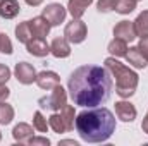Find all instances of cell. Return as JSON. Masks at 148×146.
<instances>
[{"label": "cell", "instance_id": "8992f818", "mask_svg": "<svg viewBox=\"0 0 148 146\" xmlns=\"http://www.w3.org/2000/svg\"><path fill=\"white\" fill-rule=\"evenodd\" d=\"M41 16L50 23V26H59L60 23H64V21H66L67 9H66V7H62L60 3H48V5L43 9Z\"/></svg>", "mask_w": 148, "mask_h": 146}, {"label": "cell", "instance_id": "f546056e", "mask_svg": "<svg viewBox=\"0 0 148 146\" xmlns=\"http://www.w3.org/2000/svg\"><path fill=\"white\" fill-rule=\"evenodd\" d=\"M138 48H140V52L147 57V60H148V35H147V36H141V38H140Z\"/></svg>", "mask_w": 148, "mask_h": 146}, {"label": "cell", "instance_id": "4fadbf2b", "mask_svg": "<svg viewBox=\"0 0 148 146\" xmlns=\"http://www.w3.org/2000/svg\"><path fill=\"white\" fill-rule=\"evenodd\" d=\"M26 50L35 57H47L50 53V45L45 41V38H31L26 43Z\"/></svg>", "mask_w": 148, "mask_h": 146}, {"label": "cell", "instance_id": "e0dca14e", "mask_svg": "<svg viewBox=\"0 0 148 146\" xmlns=\"http://www.w3.org/2000/svg\"><path fill=\"white\" fill-rule=\"evenodd\" d=\"M91 3H93V0H69L67 2V12L73 16V19H81Z\"/></svg>", "mask_w": 148, "mask_h": 146}, {"label": "cell", "instance_id": "7a4b0ae2", "mask_svg": "<svg viewBox=\"0 0 148 146\" xmlns=\"http://www.w3.org/2000/svg\"><path fill=\"white\" fill-rule=\"evenodd\" d=\"M79 138L86 143H103L115 132V117L105 107H93L76 115L74 124Z\"/></svg>", "mask_w": 148, "mask_h": 146}, {"label": "cell", "instance_id": "7402d4cb", "mask_svg": "<svg viewBox=\"0 0 148 146\" xmlns=\"http://www.w3.org/2000/svg\"><path fill=\"white\" fill-rule=\"evenodd\" d=\"M48 126H50V127L53 129V132H57V134H64V132H67L66 124H64V120H62V117H60L59 112H53V113L48 117Z\"/></svg>", "mask_w": 148, "mask_h": 146}, {"label": "cell", "instance_id": "277c9868", "mask_svg": "<svg viewBox=\"0 0 148 146\" xmlns=\"http://www.w3.org/2000/svg\"><path fill=\"white\" fill-rule=\"evenodd\" d=\"M40 108L43 110H52V112H59L64 105H67V93L66 89L59 84L52 89V93L48 96H41L38 100Z\"/></svg>", "mask_w": 148, "mask_h": 146}, {"label": "cell", "instance_id": "ac0fdd59", "mask_svg": "<svg viewBox=\"0 0 148 146\" xmlns=\"http://www.w3.org/2000/svg\"><path fill=\"white\" fill-rule=\"evenodd\" d=\"M107 50H109V53L112 57H126V53H127V41H124L121 38H114L109 43Z\"/></svg>", "mask_w": 148, "mask_h": 146}, {"label": "cell", "instance_id": "5bb4252c", "mask_svg": "<svg viewBox=\"0 0 148 146\" xmlns=\"http://www.w3.org/2000/svg\"><path fill=\"white\" fill-rule=\"evenodd\" d=\"M12 136H14L16 143H19V145H28V141H29L31 136H33V127H31L29 124H26V122H19L17 126H14Z\"/></svg>", "mask_w": 148, "mask_h": 146}, {"label": "cell", "instance_id": "8fae6325", "mask_svg": "<svg viewBox=\"0 0 148 146\" xmlns=\"http://www.w3.org/2000/svg\"><path fill=\"white\" fill-rule=\"evenodd\" d=\"M115 115L117 119H121L122 122H133L138 115L136 112V107L131 103V102H117L115 103Z\"/></svg>", "mask_w": 148, "mask_h": 146}, {"label": "cell", "instance_id": "5b68a950", "mask_svg": "<svg viewBox=\"0 0 148 146\" xmlns=\"http://www.w3.org/2000/svg\"><path fill=\"white\" fill-rule=\"evenodd\" d=\"M86 35H88V28H86V24L81 19H73L64 28V38L69 43H74V45L83 43L86 40Z\"/></svg>", "mask_w": 148, "mask_h": 146}, {"label": "cell", "instance_id": "d6986e66", "mask_svg": "<svg viewBox=\"0 0 148 146\" xmlns=\"http://www.w3.org/2000/svg\"><path fill=\"white\" fill-rule=\"evenodd\" d=\"M134 24V31L136 36H147L148 35V10H143L141 14H138V17L133 21Z\"/></svg>", "mask_w": 148, "mask_h": 146}, {"label": "cell", "instance_id": "cb8c5ba5", "mask_svg": "<svg viewBox=\"0 0 148 146\" xmlns=\"http://www.w3.org/2000/svg\"><path fill=\"white\" fill-rule=\"evenodd\" d=\"M14 119V108L12 105H9L7 102H0V124L2 126H7L10 124Z\"/></svg>", "mask_w": 148, "mask_h": 146}, {"label": "cell", "instance_id": "3957f363", "mask_svg": "<svg viewBox=\"0 0 148 146\" xmlns=\"http://www.w3.org/2000/svg\"><path fill=\"white\" fill-rule=\"evenodd\" d=\"M105 69L110 72L112 77H115V93L121 98H131L136 93L138 83H140V76L134 72L133 69H129L127 65L121 64L119 60H115V57H107L105 59Z\"/></svg>", "mask_w": 148, "mask_h": 146}, {"label": "cell", "instance_id": "7c38bea8", "mask_svg": "<svg viewBox=\"0 0 148 146\" xmlns=\"http://www.w3.org/2000/svg\"><path fill=\"white\" fill-rule=\"evenodd\" d=\"M50 53L57 59H66L71 55V45L64 36H57L50 43Z\"/></svg>", "mask_w": 148, "mask_h": 146}, {"label": "cell", "instance_id": "83f0119b", "mask_svg": "<svg viewBox=\"0 0 148 146\" xmlns=\"http://www.w3.org/2000/svg\"><path fill=\"white\" fill-rule=\"evenodd\" d=\"M28 145L29 146H48L50 145V139L48 138H41V136H31Z\"/></svg>", "mask_w": 148, "mask_h": 146}, {"label": "cell", "instance_id": "30bf717a", "mask_svg": "<svg viewBox=\"0 0 148 146\" xmlns=\"http://www.w3.org/2000/svg\"><path fill=\"white\" fill-rule=\"evenodd\" d=\"M29 24V29H31V35L33 38H47L48 33H50V23L43 17V16H38V17H33L28 21Z\"/></svg>", "mask_w": 148, "mask_h": 146}, {"label": "cell", "instance_id": "9a60e30c", "mask_svg": "<svg viewBox=\"0 0 148 146\" xmlns=\"http://www.w3.org/2000/svg\"><path fill=\"white\" fill-rule=\"evenodd\" d=\"M126 60H127V64H131V65H133V67H136V69H145V67L148 65L147 57L140 52V48H138V46H131V48H127Z\"/></svg>", "mask_w": 148, "mask_h": 146}, {"label": "cell", "instance_id": "ffe728a7", "mask_svg": "<svg viewBox=\"0 0 148 146\" xmlns=\"http://www.w3.org/2000/svg\"><path fill=\"white\" fill-rule=\"evenodd\" d=\"M59 113H60V117H62V120H64V124H66V129H67V132L69 131H73L74 129V124H76V112H74V107L73 105H64L62 108L59 110Z\"/></svg>", "mask_w": 148, "mask_h": 146}, {"label": "cell", "instance_id": "2e32d148", "mask_svg": "<svg viewBox=\"0 0 148 146\" xmlns=\"http://www.w3.org/2000/svg\"><path fill=\"white\" fill-rule=\"evenodd\" d=\"M21 5L17 0H0V17L3 19H14L19 16Z\"/></svg>", "mask_w": 148, "mask_h": 146}, {"label": "cell", "instance_id": "6da1fadb", "mask_svg": "<svg viewBox=\"0 0 148 146\" xmlns=\"http://www.w3.org/2000/svg\"><path fill=\"white\" fill-rule=\"evenodd\" d=\"M67 91L74 105L84 108L103 105L112 95V76L100 65H81L69 76Z\"/></svg>", "mask_w": 148, "mask_h": 146}, {"label": "cell", "instance_id": "44dd1931", "mask_svg": "<svg viewBox=\"0 0 148 146\" xmlns=\"http://www.w3.org/2000/svg\"><path fill=\"white\" fill-rule=\"evenodd\" d=\"M16 38H17V41L19 43H28L33 35H31V29H29V24H28V21H24V23H19L17 26H16Z\"/></svg>", "mask_w": 148, "mask_h": 146}, {"label": "cell", "instance_id": "d6a6232c", "mask_svg": "<svg viewBox=\"0 0 148 146\" xmlns=\"http://www.w3.org/2000/svg\"><path fill=\"white\" fill-rule=\"evenodd\" d=\"M141 129H143V132L148 134V113L145 115V119H143V122H141Z\"/></svg>", "mask_w": 148, "mask_h": 146}, {"label": "cell", "instance_id": "484cf974", "mask_svg": "<svg viewBox=\"0 0 148 146\" xmlns=\"http://www.w3.org/2000/svg\"><path fill=\"white\" fill-rule=\"evenodd\" d=\"M12 52H14V48H12V41H10V38L7 36L5 33H0V53L10 55Z\"/></svg>", "mask_w": 148, "mask_h": 146}, {"label": "cell", "instance_id": "603a6c76", "mask_svg": "<svg viewBox=\"0 0 148 146\" xmlns=\"http://www.w3.org/2000/svg\"><path fill=\"white\" fill-rule=\"evenodd\" d=\"M134 9H136V0H115L114 12L126 16V14H131Z\"/></svg>", "mask_w": 148, "mask_h": 146}, {"label": "cell", "instance_id": "52a82bcc", "mask_svg": "<svg viewBox=\"0 0 148 146\" xmlns=\"http://www.w3.org/2000/svg\"><path fill=\"white\" fill-rule=\"evenodd\" d=\"M14 76L21 84H33L36 81V71L31 64L28 62H17L14 67Z\"/></svg>", "mask_w": 148, "mask_h": 146}, {"label": "cell", "instance_id": "1f68e13d", "mask_svg": "<svg viewBox=\"0 0 148 146\" xmlns=\"http://www.w3.org/2000/svg\"><path fill=\"white\" fill-rule=\"evenodd\" d=\"M28 5H31V7H38V5H41L43 3V0H24Z\"/></svg>", "mask_w": 148, "mask_h": 146}, {"label": "cell", "instance_id": "ba28073f", "mask_svg": "<svg viewBox=\"0 0 148 146\" xmlns=\"http://www.w3.org/2000/svg\"><path fill=\"white\" fill-rule=\"evenodd\" d=\"M36 83L41 89H47V91H52L55 86L60 84V77L59 74L53 72V71H41L36 74Z\"/></svg>", "mask_w": 148, "mask_h": 146}, {"label": "cell", "instance_id": "4316f807", "mask_svg": "<svg viewBox=\"0 0 148 146\" xmlns=\"http://www.w3.org/2000/svg\"><path fill=\"white\" fill-rule=\"evenodd\" d=\"M114 7H115V0H98L97 2V10L102 12V14L112 12Z\"/></svg>", "mask_w": 148, "mask_h": 146}, {"label": "cell", "instance_id": "9c48e42d", "mask_svg": "<svg viewBox=\"0 0 148 146\" xmlns=\"http://www.w3.org/2000/svg\"><path fill=\"white\" fill-rule=\"evenodd\" d=\"M114 36L121 38L124 41H134L136 40V31H134V24L131 21H119L115 26H114Z\"/></svg>", "mask_w": 148, "mask_h": 146}, {"label": "cell", "instance_id": "f1b7e54d", "mask_svg": "<svg viewBox=\"0 0 148 146\" xmlns=\"http://www.w3.org/2000/svg\"><path fill=\"white\" fill-rule=\"evenodd\" d=\"M10 69L5 65V64H0V84H5L9 79H10Z\"/></svg>", "mask_w": 148, "mask_h": 146}, {"label": "cell", "instance_id": "4dcf8cb0", "mask_svg": "<svg viewBox=\"0 0 148 146\" xmlns=\"http://www.w3.org/2000/svg\"><path fill=\"white\" fill-rule=\"evenodd\" d=\"M10 96V89L5 84H0V102H5Z\"/></svg>", "mask_w": 148, "mask_h": 146}, {"label": "cell", "instance_id": "e575fe53", "mask_svg": "<svg viewBox=\"0 0 148 146\" xmlns=\"http://www.w3.org/2000/svg\"><path fill=\"white\" fill-rule=\"evenodd\" d=\"M0 139H2V132H0Z\"/></svg>", "mask_w": 148, "mask_h": 146}, {"label": "cell", "instance_id": "836d02e7", "mask_svg": "<svg viewBox=\"0 0 148 146\" xmlns=\"http://www.w3.org/2000/svg\"><path fill=\"white\" fill-rule=\"evenodd\" d=\"M59 145H73V146H77V143H76V141H73V139H66V141H60Z\"/></svg>", "mask_w": 148, "mask_h": 146}, {"label": "cell", "instance_id": "d590c367", "mask_svg": "<svg viewBox=\"0 0 148 146\" xmlns=\"http://www.w3.org/2000/svg\"><path fill=\"white\" fill-rule=\"evenodd\" d=\"M136 2H140V0H136Z\"/></svg>", "mask_w": 148, "mask_h": 146}, {"label": "cell", "instance_id": "d4e9b609", "mask_svg": "<svg viewBox=\"0 0 148 146\" xmlns=\"http://www.w3.org/2000/svg\"><path fill=\"white\" fill-rule=\"evenodd\" d=\"M33 127L36 129L38 132H47V129L50 127L48 126V120H47V117L38 110L35 112V115H33Z\"/></svg>", "mask_w": 148, "mask_h": 146}]
</instances>
